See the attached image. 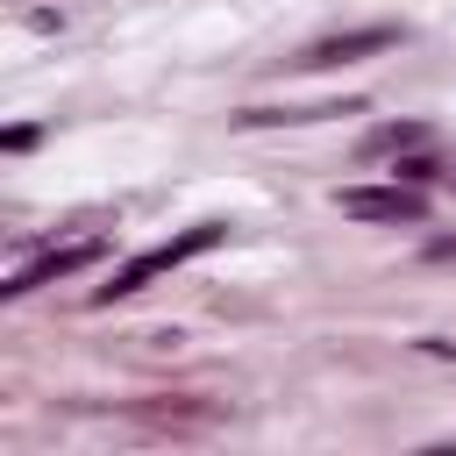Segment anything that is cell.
<instances>
[{
  "label": "cell",
  "instance_id": "obj_1",
  "mask_svg": "<svg viewBox=\"0 0 456 456\" xmlns=\"http://www.w3.org/2000/svg\"><path fill=\"white\" fill-rule=\"evenodd\" d=\"M228 228L221 221H192L185 235H171V242H157V249H142V256H128V264H114V278L107 285H93V306H114V299H135L142 285H157L164 271H178V264H192V256H207L214 242H221Z\"/></svg>",
  "mask_w": 456,
  "mask_h": 456
},
{
  "label": "cell",
  "instance_id": "obj_2",
  "mask_svg": "<svg viewBox=\"0 0 456 456\" xmlns=\"http://www.w3.org/2000/svg\"><path fill=\"white\" fill-rule=\"evenodd\" d=\"M100 256H107V242H100V235L64 242V249H43V256H28L21 271H7L0 299H28V292H43V285H57V278H78V271H86V264H100Z\"/></svg>",
  "mask_w": 456,
  "mask_h": 456
},
{
  "label": "cell",
  "instance_id": "obj_3",
  "mask_svg": "<svg viewBox=\"0 0 456 456\" xmlns=\"http://www.w3.org/2000/svg\"><path fill=\"white\" fill-rule=\"evenodd\" d=\"M335 207H342L349 221H385V228H399V221H420V214H428V192L406 185V178H392V185H349V192H335Z\"/></svg>",
  "mask_w": 456,
  "mask_h": 456
},
{
  "label": "cell",
  "instance_id": "obj_4",
  "mask_svg": "<svg viewBox=\"0 0 456 456\" xmlns=\"http://www.w3.org/2000/svg\"><path fill=\"white\" fill-rule=\"evenodd\" d=\"M399 43V28L392 21H370V28H342V36H321V43H306L299 57H285L292 71H328V64H356V57H378V50H392Z\"/></svg>",
  "mask_w": 456,
  "mask_h": 456
},
{
  "label": "cell",
  "instance_id": "obj_5",
  "mask_svg": "<svg viewBox=\"0 0 456 456\" xmlns=\"http://www.w3.org/2000/svg\"><path fill=\"white\" fill-rule=\"evenodd\" d=\"M328 114H363V100H314V107H242L235 121L242 128H306V121H328Z\"/></svg>",
  "mask_w": 456,
  "mask_h": 456
},
{
  "label": "cell",
  "instance_id": "obj_6",
  "mask_svg": "<svg viewBox=\"0 0 456 456\" xmlns=\"http://www.w3.org/2000/svg\"><path fill=\"white\" fill-rule=\"evenodd\" d=\"M435 135L420 128V121H385V128H370L363 135V157H406V150H428Z\"/></svg>",
  "mask_w": 456,
  "mask_h": 456
},
{
  "label": "cell",
  "instance_id": "obj_7",
  "mask_svg": "<svg viewBox=\"0 0 456 456\" xmlns=\"http://www.w3.org/2000/svg\"><path fill=\"white\" fill-rule=\"evenodd\" d=\"M392 178H406V185H428V178H449V164H435L428 150H406V157H392Z\"/></svg>",
  "mask_w": 456,
  "mask_h": 456
},
{
  "label": "cell",
  "instance_id": "obj_8",
  "mask_svg": "<svg viewBox=\"0 0 456 456\" xmlns=\"http://www.w3.org/2000/svg\"><path fill=\"white\" fill-rule=\"evenodd\" d=\"M449 192H456V164H449Z\"/></svg>",
  "mask_w": 456,
  "mask_h": 456
}]
</instances>
